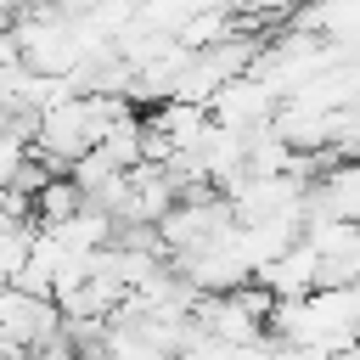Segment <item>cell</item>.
<instances>
[{
    "instance_id": "obj_1",
    "label": "cell",
    "mask_w": 360,
    "mask_h": 360,
    "mask_svg": "<svg viewBox=\"0 0 360 360\" xmlns=\"http://www.w3.org/2000/svg\"><path fill=\"white\" fill-rule=\"evenodd\" d=\"M56 332H62L56 304L28 298V292H17V287H6V292H0V349H11V354H22V360H34Z\"/></svg>"
},
{
    "instance_id": "obj_2",
    "label": "cell",
    "mask_w": 360,
    "mask_h": 360,
    "mask_svg": "<svg viewBox=\"0 0 360 360\" xmlns=\"http://www.w3.org/2000/svg\"><path fill=\"white\" fill-rule=\"evenodd\" d=\"M28 129H34V124H0V191H11V186L22 180V169L34 163Z\"/></svg>"
},
{
    "instance_id": "obj_3",
    "label": "cell",
    "mask_w": 360,
    "mask_h": 360,
    "mask_svg": "<svg viewBox=\"0 0 360 360\" xmlns=\"http://www.w3.org/2000/svg\"><path fill=\"white\" fill-rule=\"evenodd\" d=\"M79 360H107V354H101V349H96V354H90V349H84V354H79Z\"/></svg>"
}]
</instances>
